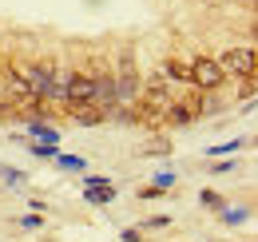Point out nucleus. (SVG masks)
Listing matches in <instances>:
<instances>
[{"label": "nucleus", "mask_w": 258, "mask_h": 242, "mask_svg": "<svg viewBox=\"0 0 258 242\" xmlns=\"http://www.w3.org/2000/svg\"><path fill=\"white\" fill-rule=\"evenodd\" d=\"M28 135H36L40 143H48V147H56L60 143V131L56 127H48L44 119H28Z\"/></svg>", "instance_id": "1a4fd4ad"}, {"label": "nucleus", "mask_w": 258, "mask_h": 242, "mask_svg": "<svg viewBox=\"0 0 258 242\" xmlns=\"http://www.w3.org/2000/svg\"><path fill=\"white\" fill-rule=\"evenodd\" d=\"M223 80H226V72L219 68V60H191V84L195 91H215V88H223Z\"/></svg>", "instance_id": "20e7f679"}, {"label": "nucleus", "mask_w": 258, "mask_h": 242, "mask_svg": "<svg viewBox=\"0 0 258 242\" xmlns=\"http://www.w3.org/2000/svg\"><path fill=\"white\" fill-rule=\"evenodd\" d=\"M171 88H167V80L163 76H151L143 88H139V95H135V123H143V127H163V119H167V107H171Z\"/></svg>", "instance_id": "f257e3e1"}, {"label": "nucleus", "mask_w": 258, "mask_h": 242, "mask_svg": "<svg viewBox=\"0 0 258 242\" xmlns=\"http://www.w3.org/2000/svg\"><path fill=\"white\" fill-rule=\"evenodd\" d=\"M163 80H179V84H187V80H191V64H187V60H167V64H163Z\"/></svg>", "instance_id": "9d476101"}, {"label": "nucleus", "mask_w": 258, "mask_h": 242, "mask_svg": "<svg viewBox=\"0 0 258 242\" xmlns=\"http://www.w3.org/2000/svg\"><path fill=\"white\" fill-rule=\"evenodd\" d=\"M28 151H32V155H40V159H56V147H48V143H32Z\"/></svg>", "instance_id": "4468645a"}, {"label": "nucleus", "mask_w": 258, "mask_h": 242, "mask_svg": "<svg viewBox=\"0 0 258 242\" xmlns=\"http://www.w3.org/2000/svg\"><path fill=\"white\" fill-rule=\"evenodd\" d=\"M20 115V103H12V99H0V119H16Z\"/></svg>", "instance_id": "f8f14e48"}, {"label": "nucleus", "mask_w": 258, "mask_h": 242, "mask_svg": "<svg viewBox=\"0 0 258 242\" xmlns=\"http://www.w3.org/2000/svg\"><path fill=\"white\" fill-rule=\"evenodd\" d=\"M143 88V80H139V68H135V56L123 52V60L115 68V95H119V107H131L135 103V95Z\"/></svg>", "instance_id": "f03ea898"}, {"label": "nucleus", "mask_w": 258, "mask_h": 242, "mask_svg": "<svg viewBox=\"0 0 258 242\" xmlns=\"http://www.w3.org/2000/svg\"><path fill=\"white\" fill-rule=\"evenodd\" d=\"M0 72H4V64H0Z\"/></svg>", "instance_id": "f3484780"}, {"label": "nucleus", "mask_w": 258, "mask_h": 242, "mask_svg": "<svg viewBox=\"0 0 258 242\" xmlns=\"http://www.w3.org/2000/svg\"><path fill=\"white\" fill-rule=\"evenodd\" d=\"M163 226H171V218H167V214H155V218H147L139 230H163Z\"/></svg>", "instance_id": "ddd939ff"}, {"label": "nucleus", "mask_w": 258, "mask_h": 242, "mask_svg": "<svg viewBox=\"0 0 258 242\" xmlns=\"http://www.w3.org/2000/svg\"><path fill=\"white\" fill-rule=\"evenodd\" d=\"M64 111H68V115H72L76 123H84V127H96V123L107 119V115L99 111L96 103H64Z\"/></svg>", "instance_id": "0eeeda50"}, {"label": "nucleus", "mask_w": 258, "mask_h": 242, "mask_svg": "<svg viewBox=\"0 0 258 242\" xmlns=\"http://www.w3.org/2000/svg\"><path fill=\"white\" fill-rule=\"evenodd\" d=\"M203 115V91H187V95H175L171 99V107H167V119L163 123H171V127H187V123H195Z\"/></svg>", "instance_id": "7ed1b4c3"}, {"label": "nucleus", "mask_w": 258, "mask_h": 242, "mask_svg": "<svg viewBox=\"0 0 258 242\" xmlns=\"http://www.w3.org/2000/svg\"><path fill=\"white\" fill-rule=\"evenodd\" d=\"M203 203L215 207V211H223V195H215V191H203Z\"/></svg>", "instance_id": "2eb2a0df"}, {"label": "nucleus", "mask_w": 258, "mask_h": 242, "mask_svg": "<svg viewBox=\"0 0 258 242\" xmlns=\"http://www.w3.org/2000/svg\"><path fill=\"white\" fill-rule=\"evenodd\" d=\"M20 226H24V230H40L44 222H40V214H24V218H20Z\"/></svg>", "instance_id": "dca6fc26"}, {"label": "nucleus", "mask_w": 258, "mask_h": 242, "mask_svg": "<svg viewBox=\"0 0 258 242\" xmlns=\"http://www.w3.org/2000/svg\"><path fill=\"white\" fill-rule=\"evenodd\" d=\"M84 195H88V203H96V207H107V203L115 199V187H111L107 179H88V191H84Z\"/></svg>", "instance_id": "6e6552de"}, {"label": "nucleus", "mask_w": 258, "mask_h": 242, "mask_svg": "<svg viewBox=\"0 0 258 242\" xmlns=\"http://www.w3.org/2000/svg\"><path fill=\"white\" fill-rule=\"evenodd\" d=\"M92 80H96V95H92V103H96L103 115H111V111L119 107V95H115V76H111V72H103V68H92Z\"/></svg>", "instance_id": "423d86ee"}, {"label": "nucleus", "mask_w": 258, "mask_h": 242, "mask_svg": "<svg viewBox=\"0 0 258 242\" xmlns=\"http://www.w3.org/2000/svg\"><path fill=\"white\" fill-rule=\"evenodd\" d=\"M56 163H60L64 171H84V167H88V163H84L80 155H60V151H56Z\"/></svg>", "instance_id": "9b49d317"}, {"label": "nucleus", "mask_w": 258, "mask_h": 242, "mask_svg": "<svg viewBox=\"0 0 258 242\" xmlns=\"http://www.w3.org/2000/svg\"><path fill=\"white\" fill-rule=\"evenodd\" d=\"M219 68H223L226 76H238V80H246V76H254V68H258L254 44H250V48H230V52H223V60H219Z\"/></svg>", "instance_id": "39448f33"}]
</instances>
